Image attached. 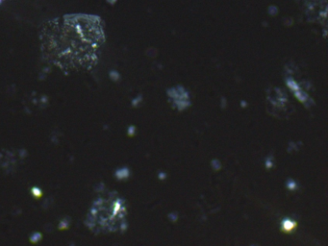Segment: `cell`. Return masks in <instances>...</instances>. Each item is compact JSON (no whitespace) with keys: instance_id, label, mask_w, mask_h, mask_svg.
Returning a JSON list of instances; mask_svg holds the SVG:
<instances>
[{"instance_id":"6da1fadb","label":"cell","mask_w":328,"mask_h":246,"mask_svg":"<svg viewBox=\"0 0 328 246\" xmlns=\"http://www.w3.org/2000/svg\"><path fill=\"white\" fill-rule=\"evenodd\" d=\"M104 40L102 24L92 16H67L45 24L42 51L48 63L64 71L90 69Z\"/></svg>"},{"instance_id":"7a4b0ae2","label":"cell","mask_w":328,"mask_h":246,"mask_svg":"<svg viewBox=\"0 0 328 246\" xmlns=\"http://www.w3.org/2000/svg\"><path fill=\"white\" fill-rule=\"evenodd\" d=\"M124 202L114 194L97 198L88 214L87 225L95 233H109L122 230L126 224Z\"/></svg>"}]
</instances>
